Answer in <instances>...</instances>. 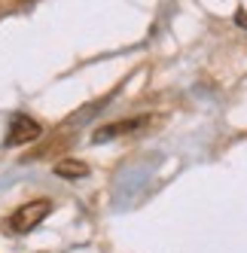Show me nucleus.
I'll return each mask as SVG.
<instances>
[{"label": "nucleus", "instance_id": "f257e3e1", "mask_svg": "<svg viewBox=\"0 0 247 253\" xmlns=\"http://www.w3.org/2000/svg\"><path fill=\"white\" fill-rule=\"evenodd\" d=\"M49 211H52V202H46V198H40V202H28V205H22V208L6 220V232H15V235L31 232L34 226H40V223L46 220Z\"/></svg>", "mask_w": 247, "mask_h": 253}, {"label": "nucleus", "instance_id": "f03ea898", "mask_svg": "<svg viewBox=\"0 0 247 253\" xmlns=\"http://www.w3.org/2000/svg\"><path fill=\"white\" fill-rule=\"evenodd\" d=\"M37 134H40V125L34 122V119H28V116H15L12 125H9L6 143H9V147H22V143H31Z\"/></svg>", "mask_w": 247, "mask_h": 253}, {"label": "nucleus", "instance_id": "7ed1b4c3", "mask_svg": "<svg viewBox=\"0 0 247 253\" xmlns=\"http://www.w3.org/2000/svg\"><path fill=\"white\" fill-rule=\"evenodd\" d=\"M55 171H58L61 177H82V174H85V165H82V162H61Z\"/></svg>", "mask_w": 247, "mask_h": 253}]
</instances>
